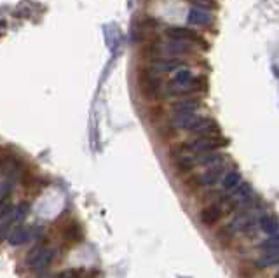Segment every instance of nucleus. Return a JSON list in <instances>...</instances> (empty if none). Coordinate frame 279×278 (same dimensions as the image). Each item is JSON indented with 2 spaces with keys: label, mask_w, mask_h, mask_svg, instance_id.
Here are the masks:
<instances>
[{
  "label": "nucleus",
  "mask_w": 279,
  "mask_h": 278,
  "mask_svg": "<svg viewBox=\"0 0 279 278\" xmlns=\"http://www.w3.org/2000/svg\"><path fill=\"white\" fill-rule=\"evenodd\" d=\"M237 273L241 278H253L255 277V270L250 262H241L239 268H237Z\"/></svg>",
  "instance_id": "22"
},
{
  "label": "nucleus",
  "mask_w": 279,
  "mask_h": 278,
  "mask_svg": "<svg viewBox=\"0 0 279 278\" xmlns=\"http://www.w3.org/2000/svg\"><path fill=\"white\" fill-rule=\"evenodd\" d=\"M197 7L201 9H208V7H215V0H192Z\"/></svg>",
  "instance_id": "23"
},
{
  "label": "nucleus",
  "mask_w": 279,
  "mask_h": 278,
  "mask_svg": "<svg viewBox=\"0 0 279 278\" xmlns=\"http://www.w3.org/2000/svg\"><path fill=\"white\" fill-rule=\"evenodd\" d=\"M141 93L148 100H159L166 96V86L161 79V74L156 72L152 67H148L141 74Z\"/></svg>",
  "instance_id": "2"
},
{
  "label": "nucleus",
  "mask_w": 279,
  "mask_h": 278,
  "mask_svg": "<svg viewBox=\"0 0 279 278\" xmlns=\"http://www.w3.org/2000/svg\"><path fill=\"white\" fill-rule=\"evenodd\" d=\"M30 236H32V229L23 226V224H19V226H13V229H11V233H9L5 241H7L11 247H19V245L28 241Z\"/></svg>",
  "instance_id": "12"
},
{
  "label": "nucleus",
  "mask_w": 279,
  "mask_h": 278,
  "mask_svg": "<svg viewBox=\"0 0 279 278\" xmlns=\"http://www.w3.org/2000/svg\"><path fill=\"white\" fill-rule=\"evenodd\" d=\"M232 236H234V231L230 229V227H222V229H218V233H216V241L222 245V248H227L228 243L232 241Z\"/></svg>",
  "instance_id": "19"
},
{
  "label": "nucleus",
  "mask_w": 279,
  "mask_h": 278,
  "mask_svg": "<svg viewBox=\"0 0 279 278\" xmlns=\"http://www.w3.org/2000/svg\"><path fill=\"white\" fill-rule=\"evenodd\" d=\"M199 114L197 112H189V114H173L171 121H169V126L173 130H185V131H191V128L199 121Z\"/></svg>",
  "instance_id": "11"
},
{
  "label": "nucleus",
  "mask_w": 279,
  "mask_h": 278,
  "mask_svg": "<svg viewBox=\"0 0 279 278\" xmlns=\"http://www.w3.org/2000/svg\"><path fill=\"white\" fill-rule=\"evenodd\" d=\"M201 100L197 96H182L171 103L173 114H189V112H197L201 109Z\"/></svg>",
  "instance_id": "10"
},
{
  "label": "nucleus",
  "mask_w": 279,
  "mask_h": 278,
  "mask_svg": "<svg viewBox=\"0 0 279 278\" xmlns=\"http://www.w3.org/2000/svg\"><path fill=\"white\" fill-rule=\"evenodd\" d=\"M28 212H30V205L26 203V201L17 203V205L13 208V226H19V224H23V221L28 217Z\"/></svg>",
  "instance_id": "17"
},
{
  "label": "nucleus",
  "mask_w": 279,
  "mask_h": 278,
  "mask_svg": "<svg viewBox=\"0 0 279 278\" xmlns=\"http://www.w3.org/2000/svg\"><path fill=\"white\" fill-rule=\"evenodd\" d=\"M258 248L263 250V252H269V250H279V233L271 235L267 240H262L258 243Z\"/></svg>",
  "instance_id": "18"
},
{
  "label": "nucleus",
  "mask_w": 279,
  "mask_h": 278,
  "mask_svg": "<svg viewBox=\"0 0 279 278\" xmlns=\"http://www.w3.org/2000/svg\"><path fill=\"white\" fill-rule=\"evenodd\" d=\"M154 55H157L156 58H189V56H194L197 53V49L192 46H187L183 42H178V40H171L169 39L168 42H161L156 44L152 47Z\"/></svg>",
  "instance_id": "4"
},
{
  "label": "nucleus",
  "mask_w": 279,
  "mask_h": 278,
  "mask_svg": "<svg viewBox=\"0 0 279 278\" xmlns=\"http://www.w3.org/2000/svg\"><path fill=\"white\" fill-rule=\"evenodd\" d=\"M222 189H224L225 193H232L234 189H237L239 185L243 184V180H241V173L237 170H228L227 173L224 175V179H222Z\"/></svg>",
  "instance_id": "15"
},
{
  "label": "nucleus",
  "mask_w": 279,
  "mask_h": 278,
  "mask_svg": "<svg viewBox=\"0 0 279 278\" xmlns=\"http://www.w3.org/2000/svg\"><path fill=\"white\" fill-rule=\"evenodd\" d=\"M65 238L70 240V241H73V240H81L82 236V231H81V227H79V224H70V226H67V229H65Z\"/></svg>",
  "instance_id": "21"
},
{
  "label": "nucleus",
  "mask_w": 279,
  "mask_h": 278,
  "mask_svg": "<svg viewBox=\"0 0 279 278\" xmlns=\"http://www.w3.org/2000/svg\"><path fill=\"white\" fill-rule=\"evenodd\" d=\"M222 215H225V214L218 203H208V205L203 206L201 212H199V221H201V224L209 227V226H215V224L222 219Z\"/></svg>",
  "instance_id": "9"
},
{
  "label": "nucleus",
  "mask_w": 279,
  "mask_h": 278,
  "mask_svg": "<svg viewBox=\"0 0 279 278\" xmlns=\"http://www.w3.org/2000/svg\"><path fill=\"white\" fill-rule=\"evenodd\" d=\"M276 278H279V271H278V273H276Z\"/></svg>",
  "instance_id": "25"
},
{
  "label": "nucleus",
  "mask_w": 279,
  "mask_h": 278,
  "mask_svg": "<svg viewBox=\"0 0 279 278\" xmlns=\"http://www.w3.org/2000/svg\"><path fill=\"white\" fill-rule=\"evenodd\" d=\"M51 278H79V275H77L73 270H67V271H61V273L54 275V277H51Z\"/></svg>",
  "instance_id": "24"
},
{
  "label": "nucleus",
  "mask_w": 279,
  "mask_h": 278,
  "mask_svg": "<svg viewBox=\"0 0 279 278\" xmlns=\"http://www.w3.org/2000/svg\"><path fill=\"white\" fill-rule=\"evenodd\" d=\"M187 21L194 26H209L213 23V16L208 13L206 9L201 7H192L189 11V16H187Z\"/></svg>",
  "instance_id": "13"
},
{
  "label": "nucleus",
  "mask_w": 279,
  "mask_h": 278,
  "mask_svg": "<svg viewBox=\"0 0 279 278\" xmlns=\"http://www.w3.org/2000/svg\"><path fill=\"white\" fill-rule=\"evenodd\" d=\"M257 268H272V266H279V250H269V252H263L262 256L257 259Z\"/></svg>",
  "instance_id": "16"
},
{
  "label": "nucleus",
  "mask_w": 279,
  "mask_h": 278,
  "mask_svg": "<svg viewBox=\"0 0 279 278\" xmlns=\"http://www.w3.org/2000/svg\"><path fill=\"white\" fill-rule=\"evenodd\" d=\"M227 165H228V163H225V165H220V167L206 168V170H204L201 175H197L199 185H201V187H213L215 184L222 182L224 175L228 171L227 170Z\"/></svg>",
  "instance_id": "6"
},
{
  "label": "nucleus",
  "mask_w": 279,
  "mask_h": 278,
  "mask_svg": "<svg viewBox=\"0 0 279 278\" xmlns=\"http://www.w3.org/2000/svg\"><path fill=\"white\" fill-rule=\"evenodd\" d=\"M150 67L159 74H174L176 70L187 67V61L182 58H161L159 56V58H154Z\"/></svg>",
  "instance_id": "7"
},
{
  "label": "nucleus",
  "mask_w": 279,
  "mask_h": 278,
  "mask_svg": "<svg viewBox=\"0 0 279 278\" xmlns=\"http://www.w3.org/2000/svg\"><path fill=\"white\" fill-rule=\"evenodd\" d=\"M227 138L222 135H208V137H195L192 140L185 142L183 146L176 147L173 154H206V152H216L218 149L227 146Z\"/></svg>",
  "instance_id": "1"
},
{
  "label": "nucleus",
  "mask_w": 279,
  "mask_h": 278,
  "mask_svg": "<svg viewBox=\"0 0 279 278\" xmlns=\"http://www.w3.org/2000/svg\"><path fill=\"white\" fill-rule=\"evenodd\" d=\"M258 226L265 235H276L279 233V217L276 214H265L258 219Z\"/></svg>",
  "instance_id": "14"
},
{
  "label": "nucleus",
  "mask_w": 279,
  "mask_h": 278,
  "mask_svg": "<svg viewBox=\"0 0 279 278\" xmlns=\"http://www.w3.org/2000/svg\"><path fill=\"white\" fill-rule=\"evenodd\" d=\"M13 191H14V180L11 179L2 180V184H0V203H2V201H9Z\"/></svg>",
  "instance_id": "20"
},
{
  "label": "nucleus",
  "mask_w": 279,
  "mask_h": 278,
  "mask_svg": "<svg viewBox=\"0 0 279 278\" xmlns=\"http://www.w3.org/2000/svg\"><path fill=\"white\" fill-rule=\"evenodd\" d=\"M191 133L195 137H208V135H220V126L213 117L201 116L199 121L191 128Z\"/></svg>",
  "instance_id": "8"
},
{
  "label": "nucleus",
  "mask_w": 279,
  "mask_h": 278,
  "mask_svg": "<svg viewBox=\"0 0 279 278\" xmlns=\"http://www.w3.org/2000/svg\"><path fill=\"white\" fill-rule=\"evenodd\" d=\"M54 261V248L52 247H37L26 256V266L32 271H44Z\"/></svg>",
  "instance_id": "5"
},
{
  "label": "nucleus",
  "mask_w": 279,
  "mask_h": 278,
  "mask_svg": "<svg viewBox=\"0 0 279 278\" xmlns=\"http://www.w3.org/2000/svg\"><path fill=\"white\" fill-rule=\"evenodd\" d=\"M166 37L171 40H178V42H183L187 46H192L195 49H203L206 51L208 47V40L204 39L203 35L191 28H183V26H171L166 30Z\"/></svg>",
  "instance_id": "3"
}]
</instances>
